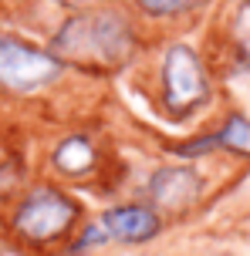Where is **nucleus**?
Wrapping results in <instances>:
<instances>
[{"instance_id": "obj_10", "label": "nucleus", "mask_w": 250, "mask_h": 256, "mask_svg": "<svg viewBox=\"0 0 250 256\" xmlns=\"http://www.w3.org/2000/svg\"><path fill=\"white\" fill-rule=\"evenodd\" d=\"M196 0H139V7L149 14H156V17H169V14H179L186 7H193Z\"/></svg>"}, {"instance_id": "obj_2", "label": "nucleus", "mask_w": 250, "mask_h": 256, "mask_svg": "<svg viewBox=\"0 0 250 256\" xmlns=\"http://www.w3.org/2000/svg\"><path fill=\"white\" fill-rule=\"evenodd\" d=\"M210 102V78L189 44H169L162 54V104L172 118H189Z\"/></svg>"}, {"instance_id": "obj_11", "label": "nucleus", "mask_w": 250, "mask_h": 256, "mask_svg": "<svg viewBox=\"0 0 250 256\" xmlns=\"http://www.w3.org/2000/svg\"><path fill=\"white\" fill-rule=\"evenodd\" d=\"M51 4H65V7H85V4H92V0H51Z\"/></svg>"}, {"instance_id": "obj_7", "label": "nucleus", "mask_w": 250, "mask_h": 256, "mask_svg": "<svg viewBox=\"0 0 250 256\" xmlns=\"http://www.w3.org/2000/svg\"><path fill=\"white\" fill-rule=\"evenodd\" d=\"M210 148H226V152H237V155H247V158H250V118L247 115H230L223 122V128H220V132H213L210 138L176 145L172 152L196 155V152H210Z\"/></svg>"}, {"instance_id": "obj_1", "label": "nucleus", "mask_w": 250, "mask_h": 256, "mask_svg": "<svg viewBox=\"0 0 250 256\" xmlns=\"http://www.w3.org/2000/svg\"><path fill=\"white\" fill-rule=\"evenodd\" d=\"M48 51L65 68L115 71L135 54V30L119 10H81L58 27Z\"/></svg>"}, {"instance_id": "obj_8", "label": "nucleus", "mask_w": 250, "mask_h": 256, "mask_svg": "<svg viewBox=\"0 0 250 256\" xmlns=\"http://www.w3.org/2000/svg\"><path fill=\"white\" fill-rule=\"evenodd\" d=\"M51 162L65 176H81V172H88L95 166V145L88 135H68L65 142H58V148H54Z\"/></svg>"}, {"instance_id": "obj_6", "label": "nucleus", "mask_w": 250, "mask_h": 256, "mask_svg": "<svg viewBox=\"0 0 250 256\" xmlns=\"http://www.w3.org/2000/svg\"><path fill=\"white\" fill-rule=\"evenodd\" d=\"M199 192H203V179L193 166H166L149 179V196L162 209H186L199 199Z\"/></svg>"}, {"instance_id": "obj_5", "label": "nucleus", "mask_w": 250, "mask_h": 256, "mask_svg": "<svg viewBox=\"0 0 250 256\" xmlns=\"http://www.w3.org/2000/svg\"><path fill=\"white\" fill-rule=\"evenodd\" d=\"M98 230L105 236V243L108 240H115V243H149V240L159 236L162 219H159L156 206L125 202V206L105 209L102 219H98Z\"/></svg>"}, {"instance_id": "obj_3", "label": "nucleus", "mask_w": 250, "mask_h": 256, "mask_svg": "<svg viewBox=\"0 0 250 256\" xmlns=\"http://www.w3.org/2000/svg\"><path fill=\"white\" fill-rule=\"evenodd\" d=\"M65 74V64L48 48H34L17 38L0 34V88L11 94H34L51 88Z\"/></svg>"}, {"instance_id": "obj_4", "label": "nucleus", "mask_w": 250, "mask_h": 256, "mask_svg": "<svg viewBox=\"0 0 250 256\" xmlns=\"http://www.w3.org/2000/svg\"><path fill=\"white\" fill-rule=\"evenodd\" d=\"M78 219V202L61 189L41 186L24 196V202L14 212V230L31 243H51L65 236Z\"/></svg>"}, {"instance_id": "obj_9", "label": "nucleus", "mask_w": 250, "mask_h": 256, "mask_svg": "<svg viewBox=\"0 0 250 256\" xmlns=\"http://www.w3.org/2000/svg\"><path fill=\"white\" fill-rule=\"evenodd\" d=\"M233 40H237V48L250 58V0H243L233 14Z\"/></svg>"}]
</instances>
